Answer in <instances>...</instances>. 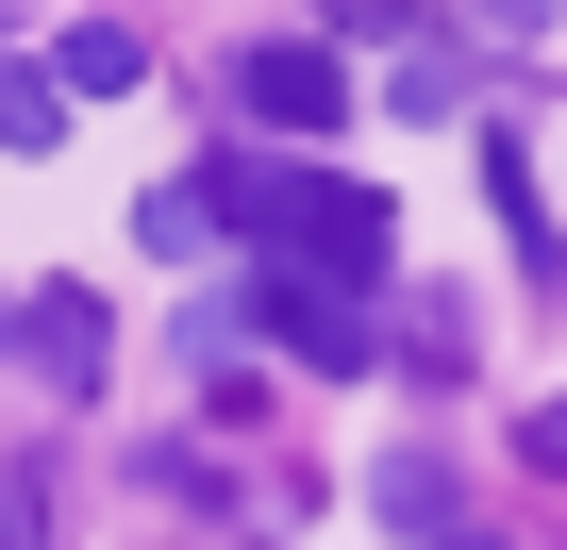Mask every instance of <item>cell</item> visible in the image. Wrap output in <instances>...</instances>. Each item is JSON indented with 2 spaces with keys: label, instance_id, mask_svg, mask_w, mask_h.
I'll return each mask as SVG.
<instances>
[{
  "label": "cell",
  "instance_id": "1",
  "mask_svg": "<svg viewBox=\"0 0 567 550\" xmlns=\"http://www.w3.org/2000/svg\"><path fill=\"white\" fill-rule=\"evenodd\" d=\"M250 250H267V284H318V301H351L368 318V284H384V267H401V200L384 184H334V167H284V151H234L217 184H200Z\"/></svg>",
  "mask_w": 567,
  "mask_h": 550
},
{
  "label": "cell",
  "instance_id": "2",
  "mask_svg": "<svg viewBox=\"0 0 567 550\" xmlns=\"http://www.w3.org/2000/svg\"><path fill=\"white\" fill-rule=\"evenodd\" d=\"M234 117L284 134V151L334 134V117H351V51H334V34H250V51H234Z\"/></svg>",
  "mask_w": 567,
  "mask_h": 550
},
{
  "label": "cell",
  "instance_id": "3",
  "mask_svg": "<svg viewBox=\"0 0 567 550\" xmlns=\"http://www.w3.org/2000/svg\"><path fill=\"white\" fill-rule=\"evenodd\" d=\"M234 334H284L301 367H368V318H351V301H318V284H250V301H234Z\"/></svg>",
  "mask_w": 567,
  "mask_h": 550
},
{
  "label": "cell",
  "instance_id": "4",
  "mask_svg": "<svg viewBox=\"0 0 567 550\" xmlns=\"http://www.w3.org/2000/svg\"><path fill=\"white\" fill-rule=\"evenodd\" d=\"M68 84H84V101H134V84H151V34H134V18H84V34L51 51V101H68Z\"/></svg>",
  "mask_w": 567,
  "mask_h": 550
},
{
  "label": "cell",
  "instance_id": "5",
  "mask_svg": "<svg viewBox=\"0 0 567 550\" xmlns=\"http://www.w3.org/2000/svg\"><path fill=\"white\" fill-rule=\"evenodd\" d=\"M18 334H34V351H51V384H101V351H117V334H101V301H84V284H51V301H34V318H18Z\"/></svg>",
  "mask_w": 567,
  "mask_h": 550
},
{
  "label": "cell",
  "instance_id": "6",
  "mask_svg": "<svg viewBox=\"0 0 567 550\" xmlns=\"http://www.w3.org/2000/svg\"><path fill=\"white\" fill-rule=\"evenodd\" d=\"M484 200H501V234H517V267H567V234L534 217V167H517L501 134H484Z\"/></svg>",
  "mask_w": 567,
  "mask_h": 550
},
{
  "label": "cell",
  "instance_id": "7",
  "mask_svg": "<svg viewBox=\"0 0 567 550\" xmlns=\"http://www.w3.org/2000/svg\"><path fill=\"white\" fill-rule=\"evenodd\" d=\"M134 234H151L167 267H200V250H217V200H200V184H151V200H134Z\"/></svg>",
  "mask_w": 567,
  "mask_h": 550
},
{
  "label": "cell",
  "instance_id": "8",
  "mask_svg": "<svg viewBox=\"0 0 567 550\" xmlns=\"http://www.w3.org/2000/svg\"><path fill=\"white\" fill-rule=\"evenodd\" d=\"M68 134V101H51V68H0V151H51Z\"/></svg>",
  "mask_w": 567,
  "mask_h": 550
},
{
  "label": "cell",
  "instance_id": "9",
  "mask_svg": "<svg viewBox=\"0 0 567 550\" xmlns=\"http://www.w3.org/2000/svg\"><path fill=\"white\" fill-rule=\"evenodd\" d=\"M384 101H401V117H467V51H401Z\"/></svg>",
  "mask_w": 567,
  "mask_h": 550
},
{
  "label": "cell",
  "instance_id": "10",
  "mask_svg": "<svg viewBox=\"0 0 567 550\" xmlns=\"http://www.w3.org/2000/svg\"><path fill=\"white\" fill-rule=\"evenodd\" d=\"M384 517L401 533H451V467H384Z\"/></svg>",
  "mask_w": 567,
  "mask_h": 550
},
{
  "label": "cell",
  "instance_id": "11",
  "mask_svg": "<svg viewBox=\"0 0 567 550\" xmlns=\"http://www.w3.org/2000/svg\"><path fill=\"white\" fill-rule=\"evenodd\" d=\"M517 450H534V467L567 484V401H534V417H517Z\"/></svg>",
  "mask_w": 567,
  "mask_h": 550
},
{
  "label": "cell",
  "instance_id": "12",
  "mask_svg": "<svg viewBox=\"0 0 567 550\" xmlns=\"http://www.w3.org/2000/svg\"><path fill=\"white\" fill-rule=\"evenodd\" d=\"M0 351H18V301H0Z\"/></svg>",
  "mask_w": 567,
  "mask_h": 550
}]
</instances>
